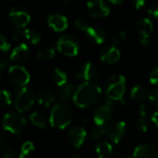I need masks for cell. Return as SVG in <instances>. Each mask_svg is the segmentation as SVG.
I'll return each instance as SVG.
<instances>
[{
    "instance_id": "cell-35",
    "label": "cell",
    "mask_w": 158,
    "mask_h": 158,
    "mask_svg": "<svg viewBox=\"0 0 158 158\" xmlns=\"http://www.w3.org/2000/svg\"><path fill=\"white\" fill-rule=\"evenodd\" d=\"M10 44L2 34H0V51L7 52L10 50Z\"/></svg>"
},
{
    "instance_id": "cell-21",
    "label": "cell",
    "mask_w": 158,
    "mask_h": 158,
    "mask_svg": "<svg viewBox=\"0 0 158 158\" xmlns=\"http://www.w3.org/2000/svg\"><path fill=\"white\" fill-rule=\"evenodd\" d=\"M137 128L140 133H146L148 131L147 124V108L144 104L139 105V119L137 123Z\"/></svg>"
},
{
    "instance_id": "cell-34",
    "label": "cell",
    "mask_w": 158,
    "mask_h": 158,
    "mask_svg": "<svg viewBox=\"0 0 158 158\" xmlns=\"http://www.w3.org/2000/svg\"><path fill=\"white\" fill-rule=\"evenodd\" d=\"M0 158H15V152L11 148L0 149Z\"/></svg>"
},
{
    "instance_id": "cell-25",
    "label": "cell",
    "mask_w": 158,
    "mask_h": 158,
    "mask_svg": "<svg viewBox=\"0 0 158 158\" xmlns=\"http://www.w3.org/2000/svg\"><path fill=\"white\" fill-rule=\"evenodd\" d=\"M60 89L59 91V97L62 102L69 101L74 94L73 92V86L70 83H66L65 85L60 87Z\"/></svg>"
},
{
    "instance_id": "cell-6",
    "label": "cell",
    "mask_w": 158,
    "mask_h": 158,
    "mask_svg": "<svg viewBox=\"0 0 158 158\" xmlns=\"http://www.w3.org/2000/svg\"><path fill=\"white\" fill-rule=\"evenodd\" d=\"M9 76L13 85L21 89L25 87L31 79L29 72L21 65H13L10 67Z\"/></svg>"
},
{
    "instance_id": "cell-8",
    "label": "cell",
    "mask_w": 158,
    "mask_h": 158,
    "mask_svg": "<svg viewBox=\"0 0 158 158\" xmlns=\"http://www.w3.org/2000/svg\"><path fill=\"white\" fill-rule=\"evenodd\" d=\"M113 116V103L106 102L98 107L93 114V121L97 127H103L108 124Z\"/></svg>"
},
{
    "instance_id": "cell-39",
    "label": "cell",
    "mask_w": 158,
    "mask_h": 158,
    "mask_svg": "<svg viewBox=\"0 0 158 158\" xmlns=\"http://www.w3.org/2000/svg\"><path fill=\"white\" fill-rule=\"evenodd\" d=\"M149 100L156 106H158V89H154L152 93L149 95Z\"/></svg>"
},
{
    "instance_id": "cell-41",
    "label": "cell",
    "mask_w": 158,
    "mask_h": 158,
    "mask_svg": "<svg viewBox=\"0 0 158 158\" xmlns=\"http://www.w3.org/2000/svg\"><path fill=\"white\" fill-rule=\"evenodd\" d=\"M133 2H134V6L137 10H139L141 9L144 5H145V2H146V0H133Z\"/></svg>"
},
{
    "instance_id": "cell-37",
    "label": "cell",
    "mask_w": 158,
    "mask_h": 158,
    "mask_svg": "<svg viewBox=\"0 0 158 158\" xmlns=\"http://www.w3.org/2000/svg\"><path fill=\"white\" fill-rule=\"evenodd\" d=\"M148 13L152 16L153 18H157L158 19V3H153L152 4L149 9H148Z\"/></svg>"
},
{
    "instance_id": "cell-13",
    "label": "cell",
    "mask_w": 158,
    "mask_h": 158,
    "mask_svg": "<svg viewBox=\"0 0 158 158\" xmlns=\"http://www.w3.org/2000/svg\"><path fill=\"white\" fill-rule=\"evenodd\" d=\"M67 137L73 147L80 148L86 140L87 131L82 127H73L68 131Z\"/></svg>"
},
{
    "instance_id": "cell-15",
    "label": "cell",
    "mask_w": 158,
    "mask_h": 158,
    "mask_svg": "<svg viewBox=\"0 0 158 158\" xmlns=\"http://www.w3.org/2000/svg\"><path fill=\"white\" fill-rule=\"evenodd\" d=\"M30 56H31V50L29 47L26 44L23 43L13 48L10 54V60H12L15 62L22 63L28 60Z\"/></svg>"
},
{
    "instance_id": "cell-40",
    "label": "cell",
    "mask_w": 158,
    "mask_h": 158,
    "mask_svg": "<svg viewBox=\"0 0 158 158\" xmlns=\"http://www.w3.org/2000/svg\"><path fill=\"white\" fill-rule=\"evenodd\" d=\"M10 65V60L7 57H0V70H4Z\"/></svg>"
},
{
    "instance_id": "cell-28",
    "label": "cell",
    "mask_w": 158,
    "mask_h": 158,
    "mask_svg": "<svg viewBox=\"0 0 158 158\" xmlns=\"http://www.w3.org/2000/svg\"><path fill=\"white\" fill-rule=\"evenodd\" d=\"M37 58L42 60H51L55 56V50L52 48L47 47V48H42L37 51L36 54Z\"/></svg>"
},
{
    "instance_id": "cell-36",
    "label": "cell",
    "mask_w": 158,
    "mask_h": 158,
    "mask_svg": "<svg viewBox=\"0 0 158 158\" xmlns=\"http://www.w3.org/2000/svg\"><path fill=\"white\" fill-rule=\"evenodd\" d=\"M149 81L152 85L158 84V66L154 67L149 73Z\"/></svg>"
},
{
    "instance_id": "cell-12",
    "label": "cell",
    "mask_w": 158,
    "mask_h": 158,
    "mask_svg": "<svg viewBox=\"0 0 158 158\" xmlns=\"http://www.w3.org/2000/svg\"><path fill=\"white\" fill-rule=\"evenodd\" d=\"M127 125L124 121L106 127V137L114 143H119L125 136Z\"/></svg>"
},
{
    "instance_id": "cell-18",
    "label": "cell",
    "mask_w": 158,
    "mask_h": 158,
    "mask_svg": "<svg viewBox=\"0 0 158 158\" xmlns=\"http://www.w3.org/2000/svg\"><path fill=\"white\" fill-rule=\"evenodd\" d=\"M134 158H155L156 151L150 144L139 145L133 152Z\"/></svg>"
},
{
    "instance_id": "cell-7",
    "label": "cell",
    "mask_w": 158,
    "mask_h": 158,
    "mask_svg": "<svg viewBox=\"0 0 158 158\" xmlns=\"http://www.w3.org/2000/svg\"><path fill=\"white\" fill-rule=\"evenodd\" d=\"M35 102V94L33 90L27 87H23L20 89L16 100L15 108L18 112L23 113L29 110Z\"/></svg>"
},
{
    "instance_id": "cell-33",
    "label": "cell",
    "mask_w": 158,
    "mask_h": 158,
    "mask_svg": "<svg viewBox=\"0 0 158 158\" xmlns=\"http://www.w3.org/2000/svg\"><path fill=\"white\" fill-rule=\"evenodd\" d=\"M103 137H106V127H98L95 128L92 132V138L93 139H101Z\"/></svg>"
},
{
    "instance_id": "cell-17",
    "label": "cell",
    "mask_w": 158,
    "mask_h": 158,
    "mask_svg": "<svg viewBox=\"0 0 158 158\" xmlns=\"http://www.w3.org/2000/svg\"><path fill=\"white\" fill-rule=\"evenodd\" d=\"M120 58H121V52L115 45L106 48L101 54L102 61L106 62L108 64H113L117 62L120 60Z\"/></svg>"
},
{
    "instance_id": "cell-30",
    "label": "cell",
    "mask_w": 158,
    "mask_h": 158,
    "mask_svg": "<svg viewBox=\"0 0 158 158\" xmlns=\"http://www.w3.org/2000/svg\"><path fill=\"white\" fill-rule=\"evenodd\" d=\"M12 98L10 91L1 89L0 90V107H8L11 104Z\"/></svg>"
},
{
    "instance_id": "cell-26",
    "label": "cell",
    "mask_w": 158,
    "mask_h": 158,
    "mask_svg": "<svg viewBox=\"0 0 158 158\" xmlns=\"http://www.w3.org/2000/svg\"><path fill=\"white\" fill-rule=\"evenodd\" d=\"M30 121L39 128H45L47 127V121L45 116L37 112H35L30 114Z\"/></svg>"
},
{
    "instance_id": "cell-11",
    "label": "cell",
    "mask_w": 158,
    "mask_h": 158,
    "mask_svg": "<svg viewBox=\"0 0 158 158\" xmlns=\"http://www.w3.org/2000/svg\"><path fill=\"white\" fill-rule=\"evenodd\" d=\"M153 30V25L149 18L140 20L137 24V31L139 36V42L143 47H148L150 44L149 37Z\"/></svg>"
},
{
    "instance_id": "cell-14",
    "label": "cell",
    "mask_w": 158,
    "mask_h": 158,
    "mask_svg": "<svg viewBox=\"0 0 158 158\" xmlns=\"http://www.w3.org/2000/svg\"><path fill=\"white\" fill-rule=\"evenodd\" d=\"M99 72L97 67L92 62H85L76 73V77L79 80H84L86 82H90L93 79L97 78Z\"/></svg>"
},
{
    "instance_id": "cell-31",
    "label": "cell",
    "mask_w": 158,
    "mask_h": 158,
    "mask_svg": "<svg viewBox=\"0 0 158 158\" xmlns=\"http://www.w3.org/2000/svg\"><path fill=\"white\" fill-rule=\"evenodd\" d=\"M127 39V34L125 31H117L112 36V41L114 45H120Z\"/></svg>"
},
{
    "instance_id": "cell-23",
    "label": "cell",
    "mask_w": 158,
    "mask_h": 158,
    "mask_svg": "<svg viewBox=\"0 0 158 158\" xmlns=\"http://www.w3.org/2000/svg\"><path fill=\"white\" fill-rule=\"evenodd\" d=\"M149 95L148 89L140 85L134 87L130 91V97L135 101H144L149 98Z\"/></svg>"
},
{
    "instance_id": "cell-27",
    "label": "cell",
    "mask_w": 158,
    "mask_h": 158,
    "mask_svg": "<svg viewBox=\"0 0 158 158\" xmlns=\"http://www.w3.org/2000/svg\"><path fill=\"white\" fill-rule=\"evenodd\" d=\"M23 34H24V38H26L29 42H31L34 45L38 44L41 40L40 34L34 29H24Z\"/></svg>"
},
{
    "instance_id": "cell-45",
    "label": "cell",
    "mask_w": 158,
    "mask_h": 158,
    "mask_svg": "<svg viewBox=\"0 0 158 158\" xmlns=\"http://www.w3.org/2000/svg\"><path fill=\"white\" fill-rule=\"evenodd\" d=\"M120 158H134V156H133V154L132 155H130V154H125V155H122Z\"/></svg>"
},
{
    "instance_id": "cell-46",
    "label": "cell",
    "mask_w": 158,
    "mask_h": 158,
    "mask_svg": "<svg viewBox=\"0 0 158 158\" xmlns=\"http://www.w3.org/2000/svg\"><path fill=\"white\" fill-rule=\"evenodd\" d=\"M73 158H83V157H81V156H73Z\"/></svg>"
},
{
    "instance_id": "cell-10",
    "label": "cell",
    "mask_w": 158,
    "mask_h": 158,
    "mask_svg": "<svg viewBox=\"0 0 158 158\" xmlns=\"http://www.w3.org/2000/svg\"><path fill=\"white\" fill-rule=\"evenodd\" d=\"M9 17L12 24L19 29H23L28 25L31 21V16L27 11L20 8H13L9 13Z\"/></svg>"
},
{
    "instance_id": "cell-32",
    "label": "cell",
    "mask_w": 158,
    "mask_h": 158,
    "mask_svg": "<svg viewBox=\"0 0 158 158\" xmlns=\"http://www.w3.org/2000/svg\"><path fill=\"white\" fill-rule=\"evenodd\" d=\"M74 27H76L77 29L81 30V31H85L87 32V30L89 28V22L84 19V18H77L75 21H74Z\"/></svg>"
},
{
    "instance_id": "cell-2",
    "label": "cell",
    "mask_w": 158,
    "mask_h": 158,
    "mask_svg": "<svg viewBox=\"0 0 158 158\" xmlns=\"http://www.w3.org/2000/svg\"><path fill=\"white\" fill-rule=\"evenodd\" d=\"M73 120V112L64 102H59L52 108L49 115V123L53 127L63 129Z\"/></svg>"
},
{
    "instance_id": "cell-20",
    "label": "cell",
    "mask_w": 158,
    "mask_h": 158,
    "mask_svg": "<svg viewBox=\"0 0 158 158\" xmlns=\"http://www.w3.org/2000/svg\"><path fill=\"white\" fill-rule=\"evenodd\" d=\"M113 152L114 147L109 141L102 140L96 146V153L98 158H110Z\"/></svg>"
},
{
    "instance_id": "cell-43",
    "label": "cell",
    "mask_w": 158,
    "mask_h": 158,
    "mask_svg": "<svg viewBox=\"0 0 158 158\" xmlns=\"http://www.w3.org/2000/svg\"><path fill=\"white\" fill-rule=\"evenodd\" d=\"M8 140V136L4 132H0V146L4 145Z\"/></svg>"
},
{
    "instance_id": "cell-16",
    "label": "cell",
    "mask_w": 158,
    "mask_h": 158,
    "mask_svg": "<svg viewBox=\"0 0 158 158\" xmlns=\"http://www.w3.org/2000/svg\"><path fill=\"white\" fill-rule=\"evenodd\" d=\"M48 26L55 32H62L68 27V20L61 14H52L48 19Z\"/></svg>"
},
{
    "instance_id": "cell-29",
    "label": "cell",
    "mask_w": 158,
    "mask_h": 158,
    "mask_svg": "<svg viewBox=\"0 0 158 158\" xmlns=\"http://www.w3.org/2000/svg\"><path fill=\"white\" fill-rule=\"evenodd\" d=\"M33 151H35V144L30 140L25 141L21 147V152L19 158H27Z\"/></svg>"
},
{
    "instance_id": "cell-4",
    "label": "cell",
    "mask_w": 158,
    "mask_h": 158,
    "mask_svg": "<svg viewBox=\"0 0 158 158\" xmlns=\"http://www.w3.org/2000/svg\"><path fill=\"white\" fill-rule=\"evenodd\" d=\"M2 126L10 133L20 134L26 126V119L20 112H10L4 115Z\"/></svg>"
},
{
    "instance_id": "cell-44",
    "label": "cell",
    "mask_w": 158,
    "mask_h": 158,
    "mask_svg": "<svg viewBox=\"0 0 158 158\" xmlns=\"http://www.w3.org/2000/svg\"><path fill=\"white\" fill-rule=\"evenodd\" d=\"M109 1L111 2V3H113V4H114V5H118V4H121L124 0H109Z\"/></svg>"
},
{
    "instance_id": "cell-38",
    "label": "cell",
    "mask_w": 158,
    "mask_h": 158,
    "mask_svg": "<svg viewBox=\"0 0 158 158\" xmlns=\"http://www.w3.org/2000/svg\"><path fill=\"white\" fill-rule=\"evenodd\" d=\"M11 37H12V39L15 40V41H18V40H20L22 37H24L23 30L19 29V28H16V30L13 31V33L11 34Z\"/></svg>"
},
{
    "instance_id": "cell-47",
    "label": "cell",
    "mask_w": 158,
    "mask_h": 158,
    "mask_svg": "<svg viewBox=\"0 0 158 158\" xmlns=\"http://www.w3.org/2000/svg\"><path fill=\"white\" fill-rule=\"evenodd\" d=\"M0 80H1V77H0Z\"/></svg>"
},
{
    "instance_id": "cell-3",
    "label": "cell",
    "mask_w": 158,
    "mask_h": 158,
    "mask_svg": "<svg viewBox=\"0 0 158 158\" xmlns=\"http://www.w3.org/2000/svg\"><path fill=\"white\" fill-rule=\"evenodd\" d=\"M126 82L127 79L123 74L110 76L105 83L106 97L112 102L122 100L126 92Z\"/></svg>"
},
{
    "instance_id": "cell-19",
    "label": "cell",
    "mask_w": 158,
    "mask_h": 158,
    "mask_svg": "<svg viewBox=\"0 0 158 158\" xmlns=\"http://www.w3.org/2000/svg\"><path fill=\"white\" fill-rule=\"evenodd\" d=\"M86 33L89 37V39L92 40L97 45H102L105 41L106 35L104 31L99 26H89V28L87 30Z\"/></svg>"
},
{
    "instance_id": "cell-42",
    "label": "cell",
    "mask_w": 158,
    "mask_h": 158,
    "mask_svg": "<svg viewBox=\"0 0 158 158\" xmlns=\"http://www.w3.org/2000/svg\"><path fill=\"white\" fill-rule=\"evenodd\" d=\"M151 121L152 123L155 126L156 128H158V112H154L151 117Z\"/></svg>"
},
{
    "instance_id": "cell-9",
    "label": "cell",
    "mask_w": 158,
    "mask_h": 158,
    "mask_svg": "<svg viewBox=\"0 0 158 158\" xmlns=\"http://www.w3.org/2000/svg\"><path fill=\"white\" fill-rule=\"evenodd\" d=\"M87 8L90 15L94 18H103L110 14V8L106 0H89Z\"/></svg>"
},
{
    "instance_id": "cell-1",
    "label": "cell",
    "mask_w": 158,
    "mask_h": 158,
    "mask_svg": "<svg viewBox=\"0 0 158 158\" xmlns=\"http://www.w3.org/2000/svg\"><path fill=\"white\" fill-rule=\"evenodd\" d=\"M102 89L91 82L81 84L74 91L73 101L79 108H89L97 104L102 99Z\"/></svg>"
},
{
    "instance_id": "cell-5",
    "label": "cell",
    "mask_w": 158,
    "mask_h": 158,
    "mask_svg": "<svg viewBox=\"0 0 158 158\" xmlns=\"http://www.w3.org/2000/svg\"><path fill=\"white\" fill-rule=\"evenodd\" d=\"M57 48L60 53L66 56L74 57L78 54L80 47L78 41L73 36L65 35L60 36L57 41Z\"/></svg>"
},
{
    "instance_id": "cell-22",
    "label": "cell",
    "mask_w": 158,
    "mask_h": 158,
    "mask_svg": "<svg viewBox=\"0 0 158 158\" xmlns=\"http://www.w3.org/2000/svg\"><path fill=\"white\" fill-rule=\"evenodd\" d=\"M37 101L40 105L48 107L55 102V95L50 89H43L38 93Z\"/></svg>"
},
{
    "instance_id": "cell-24",
    "label": "cell",
    "mask_w": 158,
    "mask_h": 158,
    "mask_svg": "<svg viewBox=\"0 0 158 158\" xmlns=\"http://www.w3.org/2000/svg\"><path fill=\"white\" fill-rule=\"evenodd\" d=\"M51 78H52L53 82L58 87H61V86L65 85L68 81L67 73L60 68L54 69V71L52 72V74H51Z\"/></svg>"
}]
</instances>
